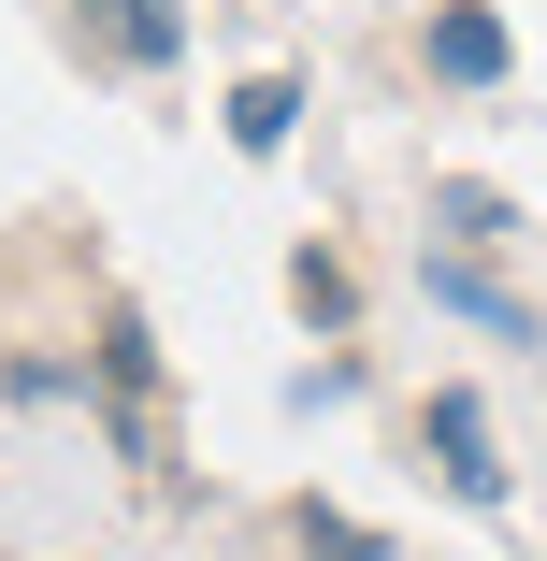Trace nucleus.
<instances>
[{
	"label": "nucleus",
	"instance_id": "f257e3e1",
	"mask_svg": "<svg viewBox=\"0 0 547 561\" xmlns=\"http://www.w3.org/2000/svg\"><path fill=\"white\" fill-rule=\"evenodd\" d=\"M432 446H447V490L461 504H504V461H490V417L447 389V403H432Z\"/></svg>",
	"mask_w": 547,
	"mask_h": 561
},
{
	"label": "nucleus",
	"instance_id": "f03ea898",
	"mask_svg": "<svg viewBox=\"0 0 547 561\" xmlns=\"http://www.w3.org/2000/svg\"><path fill=\"white\" fill-rule=\"evenodd\" d=\"M432 72H447V87H490L504 72V30L490 15H432Z\"/></svg>",
	"mask_w": 547,
	"mask_h": 561
},
{
	"label": "nucleus",
	"instance_id": "7ed1b4c3",
	"mask_svg": "<svg viewBox=\"0 0 547 561\" xmlns=\"http://www.w3.org/2000/svg\"><path fill=\"white\" fill-rule=\"evenodd\" d=\"M288 116H303V87H288V72H260V87L231 101V145H260V159H274V145H288Z\"/></svg>",
	"mask_w": 547,
	"mask_h": 561
}]
</instances>
